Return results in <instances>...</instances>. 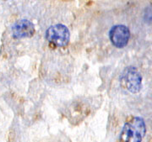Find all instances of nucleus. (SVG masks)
I'll return each mask as SVG.
<instances>
[{"instance_id":"20e7f679","label":"nucleus","mask_w":152,"mask_h":142,"mask_svg":"<svg viewBox=\"0 0 152 142\" xmlns=\"http://www.w3.org/2000/svg\"><path fill=\"white\" fill-rule=\"evenodd\" d=\"M109 37L112 43L118 48H123L127 45L130 38V31L129 28L123 25H115L109 32Z\"/></svg>"},{"instance_id":"f03ea898","label":"nucleus","mask_w":152,"mask_h":142,"mask_svg":"<svg viewBox=\"0 0 152 142\" xmlns=\"http://www.w3.org/2000/svg\"><path fill=\"white\" fill-rule=\"evenodd\" d=\"M46 38L50 43L54 44L57 46H65L69 42L70 34L64 25H55L47 30Z\"/></svg>"},{"instance_id":"f257e3e1","label":"nucleus","mask_w":152,"mask_h":142,"mask_svg":"<svg viewBox=\"0 0 152 142\" xmlns=\"http://www.w3.org/2000/svg\"><path fill=\"white\" fill-rule=\"evenodd\" d=\"M146 133V126L140 117H132L124 124L120 134L121 142H142Z\"/></svg>"},{"instance_id":"7ed1b4c3","label":"nucleus","mask_w":152,"mask_h":142,"mask_svg":"<svg viewBox=\"0 0 152 142\" xmlns=\"http://www.w3.org/2000/svg\"><path fill=\"white\" fill-rule=\"evenodd\" d=\"M121 80L125 88L130 93H137L140 91L142 87V76L135 68H126Z\"/></svg>"},{"instance_id":"39448f33","label":"nucleus","mask_w":152,"mask_h":142,"mask_svg":"<svg viewBox=\"0 0 152 142\" xmlns=\"http://www.w3.org/2000/svg\"><path fill=\"white\" fill-rule=\"evenodd\" d=\"M34 33V25L28 19H20L15 22L12 26V35L14 38H27L32 36Z\"/></svg>"}]
</instances>
